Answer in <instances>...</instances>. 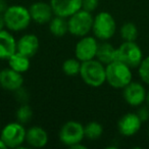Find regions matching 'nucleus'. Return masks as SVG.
<instances>
[{
	"mask_svg": "<svg viewBox=\"0 0 149 149\" xmlns=\"http://www.w3.org/2000/svg\"><path fill=\"white\" fill-rule=\"evenodd\" d=\"M105 70L106 83L114 89H124L133 81L132 68L120 60L106 64Z\"/></svg>",
	"mask_w": 149,
	"mask_h": 149,
	"instance_id": "1",
	"label": "nucleus"
},
{
	"mask_svg": "<svg viewBox=\"0 0 149 149\" xmlns=\"http://www.w3.org/2000/svg\"><path fill=\"white\" fill-rule=\"evenodd\" d=\"M5 28L10 32H22L28 29L32 23L29 8L19 4L9 5L3 13Z\"/></svg>",
	"mask_w": 149,
	"mask_h": 149,
	"instance_id": "2",
	"label": "nucleus"
},
{
	"mask_svg": "<svg viewBox=\"0 0 149 149\" xmlns=\"http://www.w3.org/2000/svg\"><path fill=\"white\" fill-rule=\"evenodd\" d=\"M80 76L87 86L99 88L106 83L105 65L96 58L84 61L82 62Z\"/></svg>",
	"mask_w": 149,
	"mask_h": 149,
	"instance_id": "3",
	"label": "nucleus"
},
{
	"mask_svg": "<svg viewBox=\"0 0 149 149\" xmlns=\"http://www.w3.org/2000/svg\"><path fill=\"white\" fill-rule=\"evenodd\" d=\"M116 32V22L107 11H100L93 17L92 33L100 41H108Z\"/></svg>",
	"mask_w": 149,
	"mask_h": 149,
	"instance_id": "4",
	"label": "nucleus"
},
{
	"mask_svg": "<svg viewBox=\"0 0 149 149\" xmlns=\"http://www.w3.org/2000/svg\"><path fill=\"white\" fill-rule=\"evenodd\" d=\"M93 15L92 13L85 9H80L76 13L68 19V33L74 37H83L89 35L92 32L93 26Z\"/></svg>",
	"mask_w": 149,
	"mask_h": 149,
	"instance_id": "5",
	"label": "nucleus"
},
{
	"mask_svg": "<svg viewBox=\"0 0 149 149\" xmlns=\"http://www.w3.org/2000/svg\"><path fill=\"white\" fill-rule=\"evenodd\" d=\"M143 58V51L136 41H124L116 48V60L124 62L131 68H138Z\"/></svg>",
	"mask_w": 149,
	"mask_h": 149,
	"instance_id": "6",
	"label": "nucleus"
},
{
	"mask_svg": "<svg viewBox=\"0 0 149 149\" xmlns=\"http://www.w3.org/2000/svg\"><path fill=\"white\" fill-rule=\"evenodd\" d=\"M27 130L19 122H10L6 124L0 132V138L2 139L7 148H19L26 142Z\"/></svg>",
	"mask_w": 149,
	"mask_h": 149,
	"instance_id": "7",
	"label": "nucleus"
},
{
	"mask_svg": "<svg viewBox=\"0 0 149 149\" xmlns=\"http://www.w3.org/2000/svg\"><path fill=\"white\" fill-rule=\"evenodd\" d=\"M59 141L68 147L83 142L85 139L84 126L78 120H68L64 123L58 133Z\"/></svg>",
	"mask_w": 149,
	"mask_h": 149,
	"instance_id": "8",
	"label": "nucleus"
},
{
	"mask_svg": "<svg viewBox=\"0 0 149 149\" xmlns=\"http://www.w3.org/2000/svg\"><path fill=\"white\" fill-rule=\"evenodd\" d=\"M99 42L95 36L86 35L79 39L74 46V57L81 62L96 58Z\"/></svg>",
	"mask_w": 149,
	"mask_h": 149,
	"instance_id": "9",
	"label": "nucleus"
},
{
	"mask_svg": "<svg viewBox=\"0 0 149 149\" xmlns=\"http://www.w3.org/2000/svg\"><path fill=\"white\" fill-rule=\"evenodd\" d=\"M147 91L139 82L132 81L123 89V97L125 101L133 107H139L146 101Z\"/></svg>",
	"mask_w": 149,
	"mask_h": 149,
	"instance_id": "10",
	"label": "nucleus"
},
{
	"mask_svg": "<svg viewBox=\"0 0 149 149\" xmlns=\"http://www.w3.org/2000/svg\"><path fill=\"white\" fill-rule=\"evenodd\" d=\"M142 123L137 112H128L118 120V130L123 136L132 137L139 132Z\"/></svg>",
	"mask_w": 149,
	"mask_h": 149,
	"instance_id": "11",
	"label": "nucleus"
},
{
	"mask_svg": "<svg viewBox=\"0 0 149 149\" xmlns=\"http://www.w3.org/2000/svg\"><path fill=\"white\" fill-rule=\"evenodd\" d=\"M24 85V76L8 68L0 70V87L6 91L15 92Z\"/></svg>",
	"mask_w": 149,
	"mask_h": 149,
	"instance_id": "12",
	"label": "nucleus"
},
{
	"mask_svg": "<svg viewBox=\"0 0 149 149\" xmlns=\"http://www.w3.org/2000/svg\"><path fill=\"white\" fill-rule=\"evenodd\" d=\"M54 15L68 19L82 9V0H50Z\"/></svg>",
	"mask_w": 149,
	"mask_h": 149,
	"instance_id": "13",
	"label": "nucleus"
},
{
	"mask_svg": "<svg viewBox=\"0 0 149 149\" xmlns=\"http://www.w3.org/2000/svg\"><path fill=\"white\" fill-rule=\"evenodd\" d=\"M31 13L32 21L38 25H45L50 22V19L54 17L53 10L50 5V2L45 1H36L29 7Z\"/></svg>",
	"mask_w": 149,
	"mask_h": 149,
	"instance_id": "14",
	"label": "nucleus"
},
{
	"mask_svg": "<svg viewBox=\"0 0 149 149\" xmlns=\"http://www.w3.org/2000/svg\"><path fill=\"white\" fill-rule=\"evenodd\" d=\"M39 47L40 40L35 34H25L17 42V51L29 57H33L38 52Z\"/></svg>",
	"mask_w": 149,
	"mask_h": 149,
	"instance_id": "15",
	"label": "nucleus"
},
{
	"mask_svg": "<svg viewBox=\"0 0 149 149\" xmlns=\"http://www.w3.org/2000/svg\"><path fill=\"white\" fill-rule=\"evenodd\" d=\"M17 40L9 30L0 31V60H7L17 52Z\"/></svg>",
	"mask_w": 149,
	"mask_h": 149,
	"instance_id": "16",
	"label": "nucleus"
},
{
	"mask_svg": "<svg viewBox=\"0 0 149 149\" xmlns=\"http://www.w3.org/2000/svg\"><path fill=\"white\" fill-rule=\"evenodd\" d=\"M49 136L45 129L39 126H33L29 128L26 133V142L33 148H43L47 145Z\"/></svg>",
	"mask_w": 149,
	"mask_h": 149,
	"instance_id": "17",
	"label": "nucleus"
},
{
	"mask_svg": "<svg viewBox=\"0 0 149 149\" xmlns=\"http://www.w3.org/2000/svg\"><path fill=\"white\" fill-rule=\"evenodd\" d=\"M96 59L106 65L116 60V48L107 41H102L98 45Z\"/></svg>",
	"mask_w": 149,
	"mask_h": 149,
	"instance_id": "18",
	"label": "nucleus"
},
{
	"mask_svg": "<svg viewBox=\"0 0 149 149\" xmlns=\"http://www.w3.org/2000/svg\"><path fill=\"white\" fill-rule=\"evenodd\" d=\"M7 63L9 68L15 70V72L25 74L31 68V57L17 51L7 59Z\"/></svg>",
	"mask_w": 149,
	"mask_h": 149,
	"instance_id": "19",
	"label": "nucleus"
},
{
	"mask_svg": "<svg viewBox=\"0 0 149 149\" xmlns=\"http://www.w3.org/2000/svg\"><path fill=\"white\" fill-rule=\"evenodd\" d=\"M48 28H49L50 33L54 37H63L68 33V19L59 17V15H54L48 23Z\"/></svg>",
	"mask_w": 149,
	"mask_h": 149,
	"instance_id": "20",
	"label": "nucleus"
},
{
	"mask_svg": "<svg viewBox=\"0 0 149 149\" xmlns=\"http://www.w3.org/2000/svg\"><path fill=\"white\" fill-rule=\"evenodd\" d=\"M82 62L77 57H70L63 61L61 65L62 72L68 77H76L80 74Z\"/></svg>",
	"mask_w": 149,
	"mask_h": 149,
	"instance_id": "21",
	"label": "nucleus"
},
{
	"mask_svg": "<svg viewBox=\"0 0 149 149\" xmlns=\"http://www.w3.org/2000/svg\"><path fill=\"white\" fill-rule=\"evenodd\" d=\"M85 138L88 140H97L103 134V127L98 122H89L84 126Z\"/></svg>",
	"mask_w": 149,
	"mask_h": 149,
	"instance_id": "22",
	"label": "nucleus"
},
{
	"mask_svg": "<svg viewBox=\"0 0 149 149\" xmlns=\"http://www.w3.org/2000/svg\"><path fill=\"white\" fill-rule=\"evenodd\" d=\"M120 35L124 41H136L138 38V29L134 23H125L120 29Z\"/></svg>",
	"mask_w": 149,
	"mask_h": 149,
	"instance_id": "23",
	"label": "nucleus"
},
{
	"mask_svg": "<svg viewBox=\"0 0 149 149\" xmlns=\"http://www.w3.org/2000/svg\"><path fill=\"white\" fill-rule=\"evenodd\" d=\"M15 116L17 122L26 125L31 122L33 118V109L28 103H22L15 111Z\"/></svg>",
	"mask_w": 149,
	"mask_h": 149,
	"instance_id": "24",
	"label": "nucleus"
},
{
	"mask_svg": "<svg viewBox=\"0 0 149 149\" xmlns=\"http://www.w3.org/2000/svg\"><path fill=\"white\" fill-rule=\"evenodd\" d=\"M138 74L141 81L149 86V55L143 58L140 65L138 66Z\"/></svg>",
	"mask_w": 149,
	"mask_h": 149,
	"instance_id": "25",
	"label": "nucleus"
},
{
	"mask_svg": "<svg viewBox=\"0 0 149 149\" xmlns=\"http://www.w3.org/2000/svg\"><path fill=\"white\" fill-rule=\"evenodd\" d=\"M99 5V0H82V8L93 13Z\"/></svg>",
	"mask_w": 149,
	"mask_h": 149,
	"instance_id": "26",
	"label": "nucleus"
},
{
	"mask_svg": "<svg viewBox=\"0 0 149 149\" xmlns=\"http://www.w3.org/2000/svg\"><path fill=\"white\" fill-rule=\"evenodd\" d=\"M15 96H17V99L19 100L21 103H27L28 99H29V94H28V91L25 90L23 87L17 89V91H15Z\"/></svg>",
	"mask_w": 149,
	"mask_h": 149,
	"instance_id": "27",
	"label": "nucleus"
},
{
	"mask_svg": "<svg viewBox=\"0 0 149 149\" xmlns=\"http://www.w3.org/2000/svg\"><path fill=\"white\" fill-rule=\"evenodd\" d=\"M137 114L139 116V118H141L143 123L147 122L149 120V106H139V109L137 111Z\"/></svg>",
	"mask_w": 149,
	"mask_h": 149,
	"instance_id": "28",
	"label": "nucleus"
},
{
	"mask_svg": "<svg viewBox=\"0 0 149 149\" xmlns=\"http://www.w3.org/2000/svg\"><path fill=\"white\" fill-rule=\"evenodd\" d=\"M8 6L6 0H0V15H3Z\"/></svg>",
	"mask_w": 149,
	"mask_h": 149,
	"instance_id": "29",
	"label": "nucleus"
},
{
	"mask_svg": "<svg viewBox=\"0 0 149 149\" xmlns=\"http://www.w3.org/2000/svg\"><path fill=\"white\" fill-rule=\"evenodd\" d=\"M5 28V23H4V17L3 15H0V31L3 30Z\"/></svg>",
	"mask_w": 149,
	"mask_h": 149,
	"instance_id": "30",
	"label": "nucleus"
},
{
	"mask_svg": "<svg viewBox=\"0 0 149 149\" xmlns=\"http://www.w3.org/2000/svg\"><path fill=\"white\" fill-rule=\"evenodd\" d=\"M70 148H72V149H74V148H78V149H86L87 147H86L85 145L82 144V142H81V143H78V144H74V146H72Z\"/></svg>",
	"mask_w": 149,
	"mask_h": 149,
	"instance_id": "31",
	"label": "nucleus"
},
{
	"mask_svg": "<svg viewBox=\"0 0 149 149\" xmlns=\"http://www.w3.org/2000/svg\"><path fill=\"white\" fill-rule=\"evenodd\" d=\"M4 148H7L6 145L4 144V142L2 141V139L0 138V149H4Z\"/></svg>",
	"mask_w": 149,
	"mask_h": 149,
	"instance_id": "32",
	"label": "nucleus"
},
{
	"mask_svg": "<svg viewBox=\"0 0 149 149\" xmlns=\"http://www.w3.org/2000/svg\"><path fill=\"white\" fill-rule=\"evenodd\" d=\"M147 103V105L149 106V91H147V94H146V101H145Z\"/></svg>",
	"mask_w": 149,
	"mask_h": 149,
	"instance_id": "33",
	"label": "nucleus"
},
{
	"mask_svg": "<svg viewBox=\"0 0 149 149\" xmlns=\"http://www.w3.org/2000/svg\"><path fill=\"white\" fill-rule=\"evenodd\" d=\"M1 129H2V128H1V125H0V132H1Z\"/></svg>",
	"mask_w": 149,
	"mask_h": 149,
	"instance_id": "34",
	"label": "nucleus"
}]
</instances>
